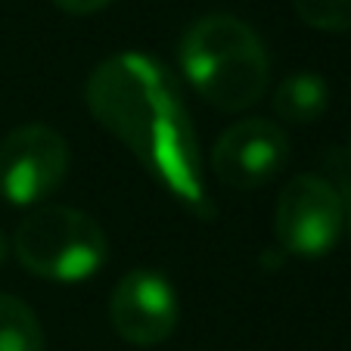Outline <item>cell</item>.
<instances>
[{
    "label": "cell",
    "mask_w": 351,
    "mask_h": 351,
    "mask_svg": "<svg viewBox=\"0 0 351 351\" xmlns=\"http://www.w3.org/2000/svg\"><path fill=\"white\" fill-rule=\"evenodd\" d=\"M87 109L103 131L131 149L178 202L196 215H212L202 180L199 143L171 72L146 53H115L90 72Z\"/></svg>",
    "instance_id": "6da1fadb"
},
{
    "label": "cell",
    "mask_w": 351,
    "mask_h": 351,
    "mask_svg": "<svg viewBox=\"0 0 351 351\" xmlns=\"http://www.w3.org/2000/svg\"><path fill=\"white\" fill-rule=\"evenodd\" d=\"M180 69L206 103L243 112L267 90L271 62L261 38L237 16H206L180 38Z\"/></svg>",
    "instance_id": "7a4b0ae2"
},
{
    "label": "cell",
    "mask_w": 351,
    "mask_h": 351,
    "mask_svg": "<svg viewBox=\"0 0 351 351\" xmlns=\"http://www.w3.org/2000/svg\"><path fill=\"white\" fill-rule=\"evenodd\" d=\"M106 233L90 215L69 206H38L16 230L22 267L40 280L81 283L106 265Z\"/></svg>",
    "instance_id": "3957f363"
},
{
    "label": "cell",
    "mask_w": 351,
    "mask_h": 351,
    "mask_svg": "<svg viewBox=\"0 0 351 351\" xmlns=\"http://www.w3.org/2000/svg\"><path fill=\"white\" fill-rule=\"evenodd\" d=\"M345 227L339 190L320 174H298L280 190L274 230L289 255L320 258L332 252Z\"/></svg>",
    "instance_id": "277c9868"
},
{
    "label": "cell",
    "mask_w": 351,
    "mask_h": 351,
    "mask_svg": "<svg viewBox=\"0 0 351 351\" xmlns=\"http://www.w3.org/2000/svg\"><path fill=\"white\" fill-rule=\"evenodd\" d=\"M69 174V143L47 125H19L0 140V196L13 206H40Z\"/></svg>",
    "instance_id": "5b68a950"
},
{
    "label": "cell",
    "mask_w": 351,
    "mask_h": 351,
    "mask_svg": "<svg viewBox=\"0 0 351 351\" xmlns=\"http://www.w3.org/2000/svg\"><path fill=\"white\" fill-rule=\"evenodd\" d=\"M289 162V137L267 119H243L218 137L212 168L233 190H258L277 180Z\"/></svg>",
    "instance_id": "8992f818"
},
{
    "label": "cell",
    "mask_w": 351,
    "mask_h": 351,
    "mask_svg": "<svg viewBox=\"0 0 351 351\" xmlns=\"http://www.w3.org/2000/svg\"><path fill=\"white\" fill-rule=\"evenodd\" d=\"M180 317L178 292L171 280L159 271H128L115 283L109 298V320L125 342L137 348L162 345L174 332Z\"/></svg>",
    "instance_id": "52a82bcc"
},
{
    "label": "cell",
    "mask_w": 351,
    "mask_h": 351,
    "mask_svg": "<svg viewBox=\"0 0 351 351\" xmlns=\"http://www.w3.org/2000/svg\"><path fill=\"white\" fill-rule=\"evenodd\" d=\"M330 106V87L317 72H292L277 84L274 112L289 125H311Z\"/></svg>",
    "instance_id": "ba28073f"
},
{
    "label": "cell",
    "mask_w": 351,
    "mask_h": 351,
    "mask_svg": "<svg viewBox=\"0 0 351 351\" xmlns=\"http://www.w3.org/2000/svg\"><path fill=\"white\" fill-rule=\"evenodd\" d=\"M0 351H44V330L32 308L0 292Z\"/></svg>",
    "instance_id": "9c48e42d"
},
{
    "label": "cell",
    "mask_w": 351,
    "mask_h": 351,
    "mask_svg": "<svg viewBox=\"0 0 351 351\" xmlns=\"http://www.w3.org/2000/svg\"><path fill=\"white\" fill-rule=\"evenodd\" d=\"M292 7L317 32H351V0H292Z\"/></svg>",
    "instance_id": "30bf717a"
},
{
    "label": "cell",
    "mask_w": 351,
    "mask_h": 351,
    "mask_svg": "<svg viewBox=\"0 0 351 351\" xmlns=\"http://www.w3.org/2000/svg\"><path fill=\"white\" fill-rule=\"evenodd\" d=\"M53 3L62 10V13L90 16V13H99V10H106L112 0H53Z\"/></svg>",
    "instance_id": "8fae6325"
},
{
    "label": "cell",
    "mask_w": 351,
    "mask_h": 351,
    "mask_svg": "<svg viewBox=\"0 0 351 351\" xmlns=\"http://www.w3.org/2000/svg\"><path fill=\"white\" fill-rule=\"evenodd\" d=\"M7 237H3V230H0V265H3V261H7Z\"/></svg>",
    "instance_id": "7c38bea8"
},
{
    "label": "cell",
    "mask_w": 351,
    "mask_h": 351,
    "mask_svg": "<svg viewBox=\"0 0 351 351\" xmlns=\"http://www.w3.org/2000/svg\"><path fill=\"white\" fill-rule=\"evenodd\" d=\"M348 237H351V215H348Z\"/></svg>",
    "instance_id": "4fadbf2b"
}]
</instances>
